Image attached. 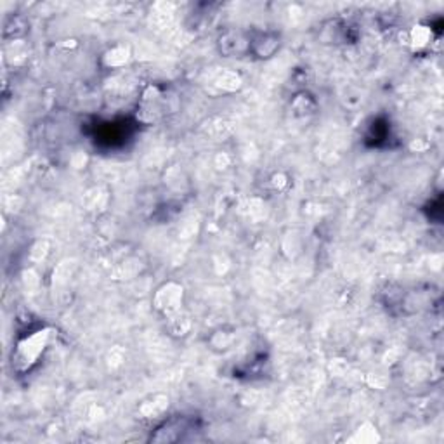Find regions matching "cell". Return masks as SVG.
I'll return each instance as SVG.
<instances>
[{"label": "cell", "instance_id": "cell-1", "mask_svg": "<svg viewBox=\"0 0 444 444\" xmlns=\"http://www.w3.org/2000/svg\"><path fill=\"white\" fill-rule=\"evenodd\" d=\"M47 342V332H37L35 335H31L30 339H26L23 344H19L18 347V356L19 363L30 367L31 363H35L37 356L40 354V351H44V345Z\"/></svg>", "mask_w": 444, "mask_h": 444}]
</instances>
